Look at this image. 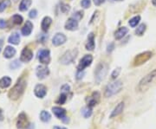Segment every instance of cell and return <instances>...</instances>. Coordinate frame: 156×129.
Here are the masks:
<instances>
[{
	"label": "cell",
	"mask_w": 156,
	"mask_h": 129,
	"mask_svg": "<svg viewBox=\"0 0 156 129\" xmlns=\"http://www.w3.org/2000/svg\"><path fill=\"white\" fill-rule=\"evenodd\" d=\"M8 42L12 44H18L20 43V37L17 33H13L8 38Z\"/></svg>",
	"instance_id": "25"
},
{
	"label": "cell",
	"mask_w": 156,
	"mask_h": 129,
	"mask_svg": "<svg viewBox=\"0 0 156 129\" xmlns=\"http://www.w3.org/2000/svg\"><path fill=\"white\" fill-rule=\"evenodd\" d=\"M66 101V95L65 94H62L59 99L57 100V103L59 104H64V102Z\"/></svg>",
	"instance_id": "34"
},
{
	"label": "cell",
	"mask_w": 156,
	"mask_h": 129,
	"mask_svg": "<svg viewBox=\"0 0 156 129\" xmlns=\"http://www.w3.org/2000/svg\"><path fill=\"white\" fill-rule=\"evenodd\" d=\"M11 84V79L9 76H4L0 79V88L6 89Z\"/></svg>",
	"instance_id": "23"
},
{
	"label": "cell",
	"mask_w": 156,
	"mask_h": 129,
	"mask_svg": "<svg viewBox=\"0 0 156 129\" xmlns=\"http://www.w3.org/2000/svg\"><path fill=\"white\" fill-rule=\"evenodd\" d=\"M67 40L66 37L62 33H57L55 35V37L52 39V43L55 46H59L61 44H63Z\"/></svg>",
	"instance_id": "14"
},
{
	"label": "cell",
	"mask_w": 156,
	"mask_h": 129,
	"mask_svg": "<svg viewBox=\"0 0 156 129\" xmlns=\"http://www.w3.org/2000/svg\"><path fill=\"white\" fill-rule=\"evenodd\" d=\"M10 67L11 69H16L17 68L20 67V63H19V60H15L13 61L10 64Z\"/></svg>",
	"instance_id": "32"
},
{
	"label": "cell",
	"mask_w": 156,
	"mask_h": 129,
	"mask_svg": "<svg viewBox=\"0 0 156 129\" xmlns=\"http://www.w3.org/2000/svg\"><path fill=\"white\" fill-rule=\"evenodd\" d=\"M93 61V57L91 55H86L82 57L79 63V64L77 66V69H78V71H83V69L87 67H89Z\"/></svg>",
	"instance_id": "8"
},
{
	"label": "cell",
	"mask_w": 156,
	"mask_h": 129,
	"mask_svg": "<svg viewBox=\"0 0 156 129\" xmlns=\"http://www.w3.org/2000/svg\"><path fill=\"white\" fill-rule=\"evenodd\" d=\"M152 3L155 6H156V0H152Z\"/></svg>",
	"instance_id": "47"
},
{
	"label": "cell",
	"mask_w": 156,
	"mask_h": 129,
	"mask_svg": "<svg viewBox=\"0 0 156 129\" xmlns=\"http://www.w3.org/2000/svg\"><path fill=\"white\" fill-rule=\"evenodd\" d=\"M120 72H121V68H117V69H115V70L113 71V73H112V75H111L112 79H115V78L119 75Z\"/></svg>",
	"instance_id": "35"
},
{
	"label": "cell",
	"mask_w": 156,
	"mask_h": 129,
	"mask_svg": "<svg viewBox=\"0 0 156 129\" xmlns=\"http://www.w3.org/2000/svg\"><path fill=\"white\" fill-rule=\"evenodd\" d=\"M78 28V22L75 18H69L65 24V29L69 31H75Z\"/></svg>",
	"instance_id": "15"
},
{
	"label": "cell",
	"mask_w": 156,
	"mask_h": 129,
	"mask_svg": "<svg viewBox=\"0 0 156 129\" xmlns=\"http://www.w3.org/2000/svg\"><path fill=\"white\" fill-rule=\"evenodd\" d=\"M38 60L43 64H49L50 62V55L49 49H40L38 51Z\"/></svg>",
	"instance_id": "7"
},
{
	"label": "cell",
	"mask_w": 156,
	"mask_h": 129,
	"mask_svg": "<svg viewBox=\"0 0 156 129\" xmlns=\"http://www.w3.org/2000/svg\"><path fill=\"white\" fill-rule=\"evenodd\" d=\"M81 4H82V6L83 8H89L90 6V0H82Z\"/></svg>",
	"instance_id": "33"
},
{
	"label": "cell",
	"mask_w": 156,
	"mask_h": 129,
	"mask_svg": "<svg viewBox=\"0 0 156 129\" xmlns=\"http://www.w3.org/2000/svg\"><path fill=\"white\" fill-rule=\"evenodd\" d=\"M82 17V12H81V11H78V12H76V13H75L74 15V17L73 18H75V20H80L81 18Z\"/></svg>",
	"instance_id": "38"
},
{
	"label": "cell",
	"mask_w": 156,
	"mask_h": 129,
	"mask_svg": "<svg viewBox=\"0 0 156 129\" xmlns=\"http://www.w3.org/2000/svg\"><path fill=\"white\" fill-rule=\"evenodd\" d=\"M17 1H18V0H14V2H17Z\"/></svg>",
	"instance_id": "48"
},
{
	"label": "cell",
	"mask_w": 156,
	"mask_h": 129,
	"mask_svg": "<svg viewBox=\"0 0 156 129\" xmlns=\"http://www.w3.org/2000/svg\"><path fill=\"white\" fill-rule=\"evenodd\" d=\"M104 2H105V0H94V3H95L96 5H101Z\"/></svg>",
	"instance_id": "42"
},
{
	"label": "cell",
	"mask_w": 156,
	"mask_h": 129,
	"mask_svg": "<svg viewBox=\"0 0 156 129\" xmlns=\"http://www.w3.org/2000/svg\"><path fill=\"white\" fill-rule=\"evenodd\" d=\"M128 32V29L127 27H122L118 29L115 33V37L116 40H120Z\"/></svg>",
	"instance_id": "18"
},
{
	"label": "cell",
	"mask_w": 156,
	"mask_h": 129,
	"mask_svg": "<svg viewBox=\"0 0 156 129\" xmlns=\"http://www.w3.org/2000/svg\"><path fill=\"white\" fill-rule=\"evenodd\" d=\"M33 29V24H31V21H26L25 26L22 28V34L24 36H29L31 31H32Z\"/></svg>",
	"instance_id": "19"
},
{
	"label": "cell",
	"mask_w": 156,
	"mask_h": 129,
	"mask_svg": "<svg viewBox=\"0 0 156 129\" xmlns=\"http://www.w3.org/2000/svg\"><path fill=\"white\" fill-rule=\"evenodd\" d=\"M10 4V0H4L3 2H1L0 3V12H3Z\"/></svg>",
	"instance_id": "30"
},
{
	"label": "cell",
	"mask_w": 156,
	"mask_h": 129,
	"mask_svg": "<svg viewBox=\"0 0 156 129\" xmlns=\"http://www.w3.org/2000/svg\"><path fill=\"white\" fill-rule=\"evenodd\" d=\"M53 129H67L65 128H61V127H54Z\"/></svg>",
	"instance_id": "46"
},
{
	"label": "cell",
	"mask_w": 156,
	"mask_h": 129,
	"mask_svg": "<svg viewBox=\"0 0 156 129\" xmlns=\"http://www.w3.org/2000/svg\"><path fill=\"white\" fill-rule=\"evenodd\" d=\"M76 56H77V50L76 49L69 50L63 56L60 61L63 64H69V63L74 62Z\"/></svg>",
	"instance_id": "5"
},
{
	"label": "cell",
	"mask_w": 156,
	"mask_h": 129,
	"mask_svg": "<svg viewBox=\"0 0 156 129\" xmlns=\"http://www.w3.org/2000/svg\"><path fill=\"white\" fill-rule=\"evenodd\" d=\"M113 49H114V43H110V44L107 46V52H111Z\"/></svg>",
	"instance_id": "43"
},
{
	"label": "cell",
	"mask_w": 156,
	"mask_h": 129,
	"mask_svg": "<svg viewBox=\"0 0 156 129\" xmlns=\"http://www.w3.org/2000/svg\"><path fill=\"white\" fill-rule=\"evenodd\" d=\"M37 15V10H31V11H30V13H29V16L31 17V18H35L36 16Z\"/></svg>",
	"instance_id": "37"
},
{
	"label": "cell",
	"mask_w": 156,
	"mask_h": 129,
	"mask_svg": "<svg viewBox=\"0 0 156 129\" xmlns=\"http://www.w3.org/2000/svg\"><path fill=\"white\" fill-rule=\"evenodd\" d=\"M145 31H146V25L144 24H140L139 25V27L136 29V31H135V33H136V35H138V36H142L144 32H145Z\"/></svg>",
	"instance_id": "29"
},
{
	"label": "cell",
	"mask_w": 156,
	"mask_h": 129,
	"mask_svg": "<svg viewBox=\"0 0 156 129\" xmlns=\"http://www.w3.org/2000/svg\"><path fill=\"white\" fill-rule=\"evenodd\" d=\"M116 1H122V0H116Z\"/></svg>",
	"instance_id": "49"
},
{
	"label": "cell",
	"mask_w": 156,
	"mask_h": 129,
	"mask_svg": "<svg viewBox=\"0 0 156 129\" xmlns=\"http://www.w3.org/2000/svg\"><path fill=\"white\" fill-rule=\"evenodd\" d=\"M100 101V94L98 92H94L92 94V95L88 98H86V101L88 103L89 107H93V106L96 105Z\"/></svg>",
	"instance_id": "13"
},
{
	"label": "cell",
	"mask_w": 156,
	"mask_h": 129,
	"mask_svg": "<svg viewBox=\"0 0 156 129\" xmlns=\"http://www.w3.org/2000/svg\"><path fill=\"white\" fill-rule=\"evenodd\" d=\"M29 126V121L25 113H22L18 115L17 121H16V128L18 129H25Z\"/></svg>",
	"instance_id": "9"
},
{
	"label": "cell",
	"mask_w": 156,
	"mask_h": 129,
	"mask_svg": "<svg viewBox=\"0 0 156 129\" xmlns=\"http://www.w3.org/2000/svg\"><path fill=\"white\" fill-rule=\"evenodd\" d=\"M26 86H27V82L24 78H21L20 80H18L16 85L10 90L8 94L9 98L10 100H13V101L17 100L24 94L25 89H26Z\"/></svg>",
	"instance_id": "2"
},
{
	"label": "cell",
	"mask_w": 156,
	"mask_h": 129,
	"mask_svg": "<svg viewBox=\"0 0 156 129\" xmlns=\"http://www.w3.org/2000/svg\"><path fill=\"white\" fill-rule=\"evenodd\" d=\"M124 109V103L123 102H120L118 105L116 106L115 107V109L112 111V113L110 114V118H114V117H116L118 116L119 114L122 113Z\"/></svg>",
	"instance_id": "17"
},
{
	"label": "cell",
	"mask_w": 156,
	"mask_h": 129,
	"mask_svg": "<svg viewBox=\"0 0 156 129\" xmlns=\"http://www.w3.org/2000/svg\"><path fill=\"white\" fill-rule=\"evenodd\" d=\"M156 83V69L153 70L152 72L148 74L146 76H144L137 86V90L139 92H145L148 89H150L153 85Z\"/></svg>",
	"instance_id": "1"
},
{
	"label": "cell",
	"mask_w": 156,
	"mask_h": 129,
	"mask_svg": "<svg viewBox=\"0 0 156 129\" xmlns=\"http://www.w3.org/2000/svg\"><path fill=\"white\" fill-rule=\"evenodd\" d=\"M107 65H105L104 63H100L97 66L96 69V73H95V75H96V80L97 82H101L102 81L106 75H107Z\"/></svg>",
	"instance_id": "4"
},
{
	"label": "cell",
	"mask_w": 156,
	"mask_h": 129,
	"mask_svg": "<svg viewBox=\"0 0 156 129\" xmlns=\"http://www.w3.org/2000/svg\"><path fill=\"white\" fill-rule=\"evenodd\" d=\"M83 75H84V72H83V71H78L77 75H76V79H77V80L82 79V77H83Z\"/></svg>",
	"instance_id": "40"
},
{
	"label": "cell",
	"mask_w": 156,
	"mask_h": 129,
	"mask_svg": "<svg viewBox=\"0 0 156 129\" xmlns=\"http://www.w3.org/2000/svg\"><path fill=\"white\" fill-rule=\"evenodd\" d=\"M86 48L88 50H93L95 48V36L93 33H90L88 37V42L86 44Z\"/></svg>",
	"instance_id": "20"
},
{
	"label": "cell",
	"mask_w": 156,
	"mask_h": 129,
	"mask_svg": "<svg viewBox=\"0 0 156 129\" xmlns=\"http://www.w3.org/2000/svg\"><path fill=\"white\" fill-rule=\"evenodd\" d=\"M61 9H62V10H63V12H67V11L69 10V6L67 5V4H63L62 7H61Z\"/></svg>",
	"instance_id": "41"
},
{
	"label": "cell",
	"mask_w": 156,
	"mask_h": 129,
	"mask_svg": "<svg viewBox=\"0 0 156 129\" xmlns=\"http://www.w3.org/2000/svg\"><path fill=\"white\" fill-rule=\"evenodd\" d=\"M40 119L43 122H48L51 119V115H50V113L49 112H47L45 110H43L41 113H40Z\"/></svg>",
	"instance_id": "26"
},
{
	"label": "cell",
	"mask_w": 156,
	"mask_h": 129,
	"mask_svg": "<svg viewBox=\"0 0 156 129\" xmlns=\"http://www.w3.org/2000/svg\"><path fill=\"white\" fill-rule=\"evenodd\" d=\"M52 112L56 115V117H57L58 119H63L65 117L66 111L64 108H62L60 107H52Z\"/></svg>",
	"instance_id": "16"
},
{
	"label": "cell",
	"mask_w": 156,
	"mask_h": 129,
	"mask_svg": "<svg viewBox=\"0 0 156 129\" xmlns=\"http://www.w3.org/2000/svg\"><path fill=\"white\" fill-rule=\"evenodd\" d=\"M6 25H7V24L4 19H0V28L1 29H4L6 27Z\"/></svg>",
	"instance_id": "39"
},
{
	"label": "cell",
	"mask_w": 156,
	"mask_h": 129,
	"mask_svg": "<svg viewBox=\"0 0 156 129\" xmlns=\"http://www.w3.org/2000/svg\"><path fill=\"white\" fill-rule=\"evenodd\" d=\"M3 44H4V42H3V40H0V52H1L2 47H3Z\"/></svg>",
	"instance_id": "45"
},
{
	"label": "cell",
	"mask_w": 156,
	"mask_h": 129,
	"mask_svg": "<svg viewBox=\"0 0 156 129\" xmlns=\"http://www.w3.org/2000/svg\"><path fill=\"white\" fill-rule=\"evenodd\" d=\"M15 54H16V49L10 46H7L4 51V57L5 58H11L15 56Z\"/></svg>",
	"instance_id": "22"
},
{
	"label": "cell",
	"mask_w": 156,
	"mask_h": 129,
	"mask_svg": "<svg viewBox=\"0 0 156 129\" xmlns=\"http://www.w3.org/2000/svg\"><path fill=\"white\" fill-rule=\"evenodd\" d=\"M34 93H35V95L37 97V98H43V97L46 95L47 94V89L44 85L43 84H37L35 89H34Z\"/></svg>",
	"instance_id": "12"
},
{
	"label": "cell",
	"mask_w": 156,
	"mask_h": 129,
	"mask_svg": "<svg viewBox=\"0 0 156 129\" xmlns=\"http://www.w3.org/2000/svg\"><path fill=\"white\" fill-rule=\"evenodd\" d=\"M61 90H62V93L63 94H67V93H69V90H70V88H69V86L68 85V84H64L62 88H61Z\"/></svg>",
	"instance_id": "36"
},
{
	"label": "cell",
	"mask_w": 156,
	"mask_h": 129,
	"mask_svg": "<svg viewBox=\"0 0 156 129\" xmlns=\"http://www.w3.org/2000/svg\"><path fill=\"white\" fill-rule=\"evenodd\" d=\"M123 87L122 81H115L112 83H109L105 89L104 95L105 97H111L118 94Z\"/></svg>",
	"instance_id": "3"
},
{
	"label": "cell",
	"mask_w": 156,
	"mask_h": 129,
	"mask_svg": "<svg viewBox=\"0 0 156 129\" xmlns=\"http://www.w3.org/2000/svg\"><path fill=\"white\" fill-rule=\"evenodd\" d=\"M51 23H52V19H51L50 17H49V16H45V17L43 19V21H42V30H43V31H47L49 30V26H50Z\"/></svg>",
	"instance_id": "21"
},
{
	"label": "cell",
	"mask_w": 156,
	"mask_h": 129,
	"mask_svg": "<svg viewBox=\"0 0 156 129\" xmlns=\"http://www.w3.org/2000/svg\"><path fill=\"white\" fill-rule=\"evenodd\" d=\"M82 113L84 118H89V117H90L91 114H92V109H91L90 107L88 106V107L82 108Z\"/></svg>",
	"instance_id": "27"
},
{
	"label": "cell",
	"mask_w": 156,
	"mask_h": 129,
	"mask_svg": "<svg viewBox=\"0 0 156 129\" xmlns=\"http://www.w3.org/2000/svg\"><path fill=\"white\" fill-rule=\"evenodd\" d=\"M31 0H22L20 4H19V10L21 11H25V10H27L29 7L31 6Z\"/></svg>",
	"instance_id": "24"
},
{
	"label": "cell",
	"mask_w": 156,
	"mask_h": 129,
	"mask_svg": "<svg viewBox=\"0 0 156 129\" xmlns=\"http://www.w3.org/2000/svg\"><path fill=\"white\" fill-rule=\"evenodd\" d=\"M12 20H13V23L16 24H22V22H23V17L21 16H19V15H14V16H12Z\"/></svg>",
	"instance_id": "31"
},
{
	"label": "cell",
	"mask_w": 156,
	"mask_h": 129,
	"mask_svg": "<svg viewBox=\"0 0 156 129\" xmlns=\"http://www.w3.org/2000/svg\"><path fill=\"white\" fill-rule=\"evenodd\" d=\"M36 74H37V76L38 79L43 80V79H44L45 77H47L49 75V69L46 66L40 65V66H38L37 68Z\"/></svg>",
	"instance_id": "10"
},
{
	"label": "cell",
	"mask_w": 156,
	"mask_h": 129,
	"mask_svg": "<svg viewBox=\"0 0 156 129\" xmlns=\"http://www.w3.org/2000/svg\"><path fill=\"white\" fill-rule=\"evenodd\" d=\"M33 57V52L30 48H25L23 49L21 56H20V61L23 63H28L30 62Z\"/></svg>",
	"instance_id": "11"
},
{
	"label": "cell",
	"mask_w": 156,
	"mask_h": 129,
	"mask_svg": "<svg viewBox=\"0 0 156 129\" xmlns=\"http://www.w3.org/2000/svg\"><path fill=\"white\" fill-rule=\"evenodd\" d=\"M151 57H152V53L149 51L141 53L134 58V66H140V65L145 63Z\"/></svg>",
	"instance_id": "6"
},
{
	"label": "cell",
	"mask_w": 156,
	"mask_h": 129,
	"mask_svg": "<svg viewBox=\"0 0 156 129\" xmlns=\"http://www.w3.org/2000/svg\"><path fill=\"white\" fill-rule=\"evenodd\" d=\"M4 120V115H3V112L2 110L0 109V121H3Z\"/></svg>",
	"instance_id": "44"
},
{
	"label": "cell",
	"mask_w": 156,
	"mask_h": 129,
	"mask_svg": "<svg viewBox=\"0 0 156 129\" xmlns=\"http://www.w3.org/2000/svg\"><path fill=\"white\" fill-rule=\"evenodd\" d=\"M140 20V16H134V17H133V18H131V19L129 20L128 24H129V25H130L131 27H135V26H137V24H139Z\"/></svg>",
	"instance_id": "28"
}]
</instances>
